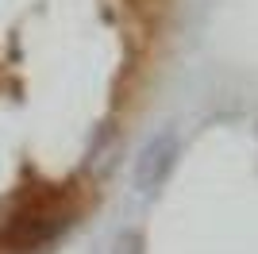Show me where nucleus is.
<instances>
[{
	"label": "nucleus",
	"instance_id": "f257e3e1",
	"mask_svg": "<svg viewBox=\"0 0 258 254\" xmlns=\"http://www.w3.org/2000/svg\"><path fill=\"white\" fill-rule=\"evenodd\" d=\"M177 154H181V147H177L173 131H158V135L147 139L139 158H135V185H139V193H158L170 181L173 166H177Z\"/></svg>",
	"mask_w": 258,
	"mask_h": 254
},
{
	"label": "nucleus",
	"instance_id": "f03ea898",
	"mask_svg": "<svg viewBox=\"0 0 258 254\" xmlns=\"http://www.w3.org/2000/svg\"><path fill=\"white\" fill-rule=\"evenodd\" d=\"M66 223H70L66 212H58V208H27V212H20V216L8 223L4 243H8L12 250H35V246L50 243Z\"/></svg>",
	"mask_w": 258,
	"mask_h": 254
},
{
	"label": "nucleus",
	"instance_id": "7ed1b4c3",
	"mask_svg": "<svg viewBox=\"0 0 258 254\" xmlns=\"http://www.w3.org/2000/svg\"><path fill=\"white\" fill-rule=\"evenodd\" d=\"M116 254H147L143 235H139V231H119V235H116Z\"/></svg>",
	"mask_w": 258,
	"mask_h": 254
}]
</instances>
